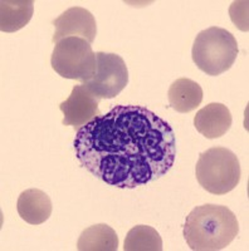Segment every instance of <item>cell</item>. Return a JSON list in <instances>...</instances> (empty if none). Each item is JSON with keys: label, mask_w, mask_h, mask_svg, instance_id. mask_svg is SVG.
Here are the masks:
<instances>
[{"label": "cell", "mask_w": 249, "mask_h": 251, "mask_svg": "<svg viewBox=\"0 0 249 251\" xmlns=\"http://www.w3.org/2000/svg\"><path fill=\"white\" fill-rule=\"evenodd\" d=\"M81 165L98 180L135 188L171 170L176 140L171 126L140 106H115L83 126L73 141Z\"/></svg>", "instance_id": "1"}, {"label": "cell", "mask_w": 249, "mask_h": 251, "mask_svg": "<svg viewBox=\"0 0 249 251\" xmlns=\"http://www.w3.org/2000/svg\"><path fill=\"white\" fill-rule=\"evenodd\" d=\"M238 232L239 224L234 212L226 206L213 203L193 208L184 225L185 241L194 251L223 250Z\"/></svg>", "instance_id": "2"}, {"label": "cell", "mask_w": 249, "mask_h": 251, "mask_svg": "<svg viewBox=\"0 0 249 251\" xmlns=\"http://www.w3.org/2000/svg\"><path fill=\"white\" fill-rule=\"evenodd\" d=\"M238 53L237 40L230 31L219 26H210L196 35L192 57L200 71L215 77L232 68Z\"/></svg>", "instance_id": "3"}, {"label": "cell", "mask_w": 249, "mask_h": 251, "mask_svg": "<svg viewBox=\"0 0 249 251\" xmlns=\"http://www.w3.org/2000/svg\"><path fill=\"white\" fill-rule=\"evenodd\" d=\"M195 175L205 191L225 195L233 191L241 181V163L234 152L218 146L201 152Z\"/></svg>", "instance_id": "4"}, {"label": "cell", "mask_w": 249, "mask_h": 251, "mask_svg": "<svg viewBox=\"0 0 249 251\" xmlns=\"http://www.w3.org/2000/svg\"><path fill=\"white\" fill-rule=\"evenodd\" d=\"M51 64L60 77L81 80L83 84L95 75L97 58L87 40L80 37H68L55 44Z\"/></svg>", "instance_id": "5"}, {"label": "cell", "mask_w": 249, "mask_h": 251, "mask_svg": "<svg viewBox=\"0 0 249 251\" xmlns=\"http://www.w3.org/2000/svg\"><path fill=\"white\" fill-rule=\"evenodd\" d=\"M96 58L97 68L95 75L82 86L98 100L117 97L129 83L126 63L115 53L97 51Z\"/></svg>", "instance_id": "6"}, {"label": "cell", "mask_w": 249, "mask_h": 251, "mask_svg": "<svg viewBox=\"0 0 249 251\" xmlns=\"http://www.w3.org/2000/svg\"><path fill=\"white\" fill-rule=\"evenodd\" d=\"M53 25L55 26V31L52 40L55 44L68 37H80L91 44L97 35L95 17L87 9L81 6L67 9L53 22Z\"/></svg>", "instance_id": "7"}, {"label": "cell", "mask_w": 249, "mask_h": 251, "mask_svg": "<svg viewBox=\"0 0 249 251\" xmlns=\"http://www.w3.org/2000/svg\"><path fill=\"white\" fill-rule=\"evenodd\" d=\"M59 109L64 116L62 123L75 127L77 131L101 114L98 100L82 84L73 87L69 97L59 104Z\"/></svg>", "instance_id": "8"}, {"label": "cell", "mask_w": 249, "mask_h": 251, "mask_svg": "<svg viewBox=\"0 0 249 251\" xmlns=\"http://www.w3.org/2000/svg\"><path fill=\"white\" fill-rule=\"evenodd\" d=\"M232 113L223 103H209L198 111L194 118L196 131L209 140L224 136L232 127Z\"/></svg>", "instance_id": "9"}, {"label": "cell", "mask_w": 249, "mask_h": 251, "mask_svg": "<svg viewBox=\"0 0 249 251\" xmlns=\"http://www.w3.org/2000/svg\"><path fill=\"white\" fill-rule=\"evenodd\" d=\"M18 214L30 225H42L51 217L53 205L51 197L42 190L29 188L20 194L17 202Z\"/></svg>", "instance_id": "10"}, {"label": "cell", "mask_w": 249, "mask_h": 251, "mask_svg": "<svg viewBox=\"0 0 249 251\" xmlns=\"http://www.w3.org/2000/svg\"><path fill=\"white\" fill-rule=\"evenodd\" d=\"M167 97L171 108L180 113H189L203 102V89L195 80L179 78L170 86Z\"/></svg>", "instance_id": "11"}, {"label": "cell", "mask_w": 249, "mask_h": 251, "mask_svg": "<svg viewBox=\"0 0 249 251\" xmlns=\"http://www.w3.org/2000/svg\"><path fill=\"white\" fill-rule=\"evenodd\" d=\"M34 13L32 0H1L0 1V30L14 33L30 22Z\"/></svg>", "instance_id": "12"}, {"label": "cell", "mask_w": 249, "mask_h": 251, "mask_svg": "<svg viewBox=\"0 0 249 251\" xmlns=\"http://www.w3.org/2000/svg\"><path fill=\"white\" fill-rule=\"evenodd\" d=\"M117 249V234L106 224L89 226L77 241V250L80 251H116Z\"/></svg>", "instance_id": "13"}, {"label": "cell", "mask_w": 249, "mask_h": 251, "mask_svg": "<svg viewBox=\"0 0 249 251\" xmlns=\"http://www.w3.org/2000/svg\"><path fill=\"white\" fill-rule=\"evenodd\" d=\"M163 239L151 226L138 225L132 227L123 243V251H161Z\"/></svg>", "instance_id": "14"}, {"label": "cell", "mask_w": 249, "mask_h": 251, "mask_svg": "<svg viewBox=\"0 0 249 251\" xmlns=\"http://www.w3.org/2000/svg\"><path fill=\"white\" fill-rule=\"evenodd\" d=\"M230 19L243 31H248V1H234L229 9Z\"/></svg>", "instance_id": "15"}]
</instances>
